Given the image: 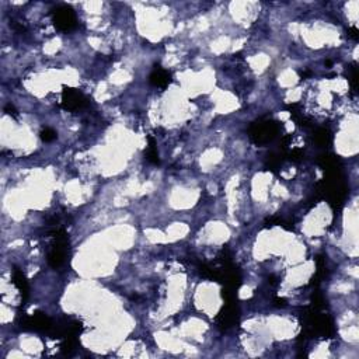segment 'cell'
Here are the masks:
<instances>
[{
	"label": "cell",
	"mask_w": 359,
	"mask_h": 359,
	"mask_svg": "<svg viewBox=\"0 0 359 359\" xmlns=\"http://www.w3.org/2000/svg\"><path fill=\"white\" fill-rule=\"evenodd\" d=\"M53 243L48 254V263L52 268H59L65 263L69 248V240L64 229H53Z\"/></svg>",
	"instance_id": "obj_1"
},
{
	"label": "cell",
	"mask_w": 359,
	"mask_h": 359,
	"mask_svg": "<svg viewBox=\"0 0 359 359\" xmlns=\"http://www.w3.org/2000/svg\"><path fill=\"white\" fill-rule=\"evenodd\" d=\"M281 125L275 121H257L250 128V137L257 145H264L271 142L280 133Z\"/></svg>",
	"instance_id": "obj_2"
},
{
	"label": "cell",
	"mask_w": 359,
	"mask_h": 359,
	"mask_svg": "<svg viewBox=\"0 0 359 359\" xmlns=\"http://www.w3.org/2000/svg\"><path fill=\"white\" fill-rule=\"evenodd\" d=\"M76 14L72 7L69 6H59L53 10V24L59 31L68 32L76 27Z\"/></svg>",
	"instance_id": "obj_3"
},
{
	"label": "cell",
	"mask_w": 359,
	"mask_h": 359,
	"mask_svg": "<svg viewBox=\"0 0 359 359\" xmlns=\"http://www.w3.org/2000/svg\"><path fill=\"white\" fill-rule=\"evenodd\" d=\"M86 103H87V98L82 91L72 89V87H65L64 93H62V103H61L64 110L76 111L82 107H85Z\"/></svg>",
	"instance_id": "obj_4"
},
{
	"label": "cell",
	"mask_w": 359,
	"mask_h": 359,
	"mask_svg": "<svg viewBox=\"0 0 359 359\" xmlns=\"http://www.w3.org/2000/svg\"><path fill=\"white\" fill-rule=\"evenodd\" d=\"M20 324L24 330H35V331H47L52 327L51 318L41 312H37L31 317L23 316Z\"/></svg>",
	"instance_id": "obj_5"
},
{
	"label": "cell",
	"mask_w": 359,
	"mask_h": 359,
	"mask_svg": "<svg viewBox=\"0 0 359 359\" xmlns=\"http://www.w3.org/2000/svg\"><path fill=\"white\" fill-rule=\"evenodd\" d=\"M233 303L234 302L226 303L225 309H223L221 314H219V317H217V324H219V327L222 328V330H227L229 327H232L233 324L236 323V320H237V309H236V306Z\"/></svg>",
	"instance_id": "obj_6"
},
{
	"label": "cell",
	"mask_w": 359,
	"mask_h": 359,
	"mask_svg": "<svg viewBox=\"0 0 359 359\" xmlns=\"http://www.w3.org/2000/svg\"><path fill=\"white\" fill-rule=\"evenodd\" d=\"M149 80H150V85H153L154 87L166 89L170 85V82H171V74L167 70L160 68V66H156V69L150 74Z\"/></svg>",
	"instance_id": "obj_7"
},
{
	"label": "cell",
	"mask_w": 359,
	"mask_h": 359,
	"mask_svg": "<svg viewBox=\"0 0 359 359\" xmlns=\"http://www.w3.org/2000/svg\"><path fill=\"white\" fill-rule=\"evenodd\" d=\"M13 282L17 286V289L20 291L23 302H26L28 299V295H30V288H28V282H27L26 276L18 268H14V271H13Z\"/></svg>",
	"instance_id": "obj_8"
},
{
	"label": "cell",
	"mask_w": 359,
	"mask_h": 359,
	"mask_svg": "<svg viewBox=\"0 0 359 359\" xmlns=\"http://www.w3.org/2000/svg\"><path fill=\"white\" fill-rule=\"evenodd\" d=\"M146 158L152 164H158L160 160H158V153L157 149H156V142L152 136H149V148L146 150Z\"/></svg>",
	"instance_id": "obj_9"
},
{
	"label": "cell",
	"mask_w": 359,
	"mask_h": 359,
	"mask_svg": "<svg viewBox=\"0 0 359 359\" xmlns=\"http://www.w3.org/2000/svg\"><path fill=\"white\" fill-rule=\"evenodd\" d=\"M314 139H316L317 145H320V146H327V145H330V143L333 142V135H331V132L327 131V129H318L316 132Z\"/></svg>",
	"instance_id": "obj_10"
},
{
	"label": "cell",
	"mask_w": 359,
	"mask_h": 359,
	"mask_svg": "<svg viewBox=\"0 0 359 359\" xmlns=\"http://www.w3.org/2000/svg\"><path fill=\"white\" fill-rule=\"evenodd\" d=\"M39 135H41V139H43L44 142H52V141L56 139V132H55L53 129H51V128L43 129Z\"/></svg>",
	"instance_id": "obj_11"
},
{
	"label": "cell",
	"mask_w": 359,
	"mask_h": 359,
	"mask_svg": "<svg viewBox=\"0 0 359 359\" xmlns=\"http://www.w3.org/2000/svg\"><path fill=\"white\" fill-rule=\"evenodd\" d=\"M5 110H6V112H7V114H9V115L14 116V118H16V116H17V111H16V108H14V107L11 106V104H7V106H6V108H5Z\"/></svg>",
	"instance_id": "obj_12"
},
{
	"label": "cell",
	"mask_w": 359,
	"mask_h": 359,
	"mask_svg": "<svg viewBox=\"0 0 359 359\" xmlns=\"http://www.w3.org/2000/svg\"><path fill=\"white\" fill-rule=\"evenodd\" d=\"M348 35L351 38H354V39H358L359 34H358V30H356V27H351V28H349Z\"/></svg>",
	"instance_id": "obj_13"
},
{
	"label": "cell",
	"mask_w": 359,
	"mask_h": 359,
	"mask_svg": "<svg viewBox=\"0 0 359 359\" xmlns=\"http://www.w3.org/2000/svg\"><path fill=\"white\" fill-rule=\"evenodd\" d=\"M302 157V152L301 150H293L291 153V158L292 160H299Z\"/></svg>",
	"instance_id": "obj_14"
},
{
	"label": "cell",
	"mask_w": 359,
	"mask_h": 359,
	"mask_svg": "<svg viewBox=\"0 0 359 359\" xmlns=\"http://www.w3.org/2000/svg\"><path fill=\"white\" fill-rule=\"evenodd\" d=\"M286 305L285 299H275V306L278 307H284Z\"/></svg>",
	"instance_id": "obj_15"
}]
</instances>
